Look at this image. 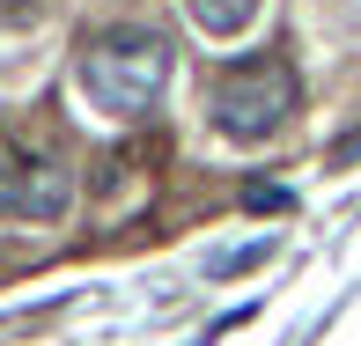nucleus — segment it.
Returning <instances> with one entry per match:
<instances>
[{
	"mask_svg": "<svg viewBox=\"0 0 361 346\" xmlns=\"http://www.w3.org/2000/svg\"><path fill=\"white\" fill-rule=\"evenodd\" d=\"M74 206V170L59 155H37V147H15V155H0V221H59V214Z\"/></svg>",
	"mask_w": 361,
	"mask_h": 346,
	"instance_id": "obj_3",
	"label": "nucleus"
},
{
	"mask_svg": "<svg viewBox=\"0 0 361 346\" xmlns=\"http://www.w3.org/2000/svg\"><path fill=\"white\" fill-rule=\"evenodd\" d=\"M207 111H214V133L236 140V147L281 140V125H288V111H295V67H288V59H273V52L236 59V67L214 74Z\"/></svg>",
	"mask_w": 361,
	"mask_h": 346,
	"instance_id": "obj_2",
	"label": "nucleus"
},
{
	"mask_svg": "<svg viewBox=\"0 0 361 346\" xmlns=\"http://www.w3.org/2000/svg\"><path fill=\"white\" fill-rule=\"evenodd\" d=\"M243 199H251L258 214H281V206H295V192H281V185H251Z\"/></svg>",
	"mask_w": 361,
	"mask_h": 346,
	"instance_id": "obj_6",
	"label": "nucleus"
},
{
	"mask_svg": "<svg viewBox=\"0 0 361 346\" xmlns=\"http://www.w3.org/2000/svg\"><path fill=\"white\" fill-rule=\"evenodd\" d=\"M258 8H266V0H185V15L200 23V37H214V44H236L243 30L258 23Z\"/></svg>",
	"mask_w": 361,
	"mask_h": 346,
	"instance_id": "obj_4",
	"label": "nucleus"
},
{
	"mask_svg": "<svg viewBox=\"0 0 361 346\" xmlns=\"http://www.w3.org/2000/svg\"><path fill=\"white\" fill-rule=\"evenodd\" d=\"M266 258H273V236H258V243H236V251H214L207 273H214V280H236V273H258Z\"/></svg>",
	"mask_w": 361,
	"mask_h": 346,
	"instance_id": "obj_5",
	"label": "nucleus"
},
{
	"mask_svg": "<svg viewBox=\"0 0 361 346\" xmlns=\"http://www.w3.org/2000/svg\"><path fill=\"white\" fill-rule=\"evenodd\" d=\"M74 81L104 118H140V111L162 104L170 89V44L140 23H111V30H89L74 52Z\"/></svg>",
	"mask_w": 361,
	"mask_h": 346,
	"instance_id": "obj_1",
	"label": "nucleus"
}]
</instances>
